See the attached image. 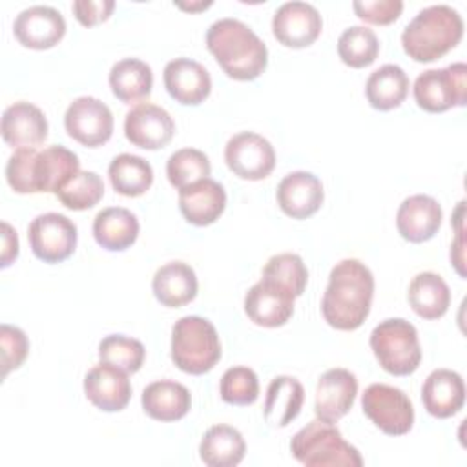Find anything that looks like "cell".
Here are the masks:
<instances>
[{
	"label": "cell",
	"instance_id": "cell-1",
	"mask_svg": "<svg viewBox=\"0 0 467 467\" xmlns=\"http://www.w3.org/2000/svg\"><path fill=\"white\" fill-rule=\"evenodd\" d=\"M374 275L359 259H343L330 270L321 299L325 321L337 330L359 328L370 314Z\"/></svg>",
	"mask_w": 467,
	"mask_h": 467
},
{
	"label": "cell",
	"instance_id": "cell-2",
	"mask_svg": "<svg viewBox=\"0 0 467 467\" xmlns=\"http://www.w3.org/2000/svg\"><path fill=\"white\" fill-rule=\"evenodd\" d=\"M206 47L234 80H254L268 64L266 44L237 18L215 20L206 31Z\"/></svg>",
	"mask_w": 467,
	"mask_h": 467
},
{
	"label": "cell",
	"instance_id": "cell-3",
	"mask_svg": "<svg viewBox=\"0 0 467 467\" xmlns=\"http://www.w3.org/2000/svg\"><path fill=\"white\" fill-rule=\"evenodd\" d=\"M463 36V20L445 4L421 9L403 27L401 46L414 62H434L454 49Z\"/></svg>",
	"mask_w": 467,
	"mask_h": 467
},
{
	"label": "cell",
	"instance_id": "cell-4",
	"mask_svg": "<svg viewBox=\"0 0 467 467\" xmlns=\"http://www.w3.org/2000/svg\"><path fill=\"white\" fill-rule=\"evenodd\" d=\"M292 456L306 467H361L359 451L345 441L334 423L312 420L290 441Z\"/></svg>",
	"mask_w": 467,
	"mask_h": 467
},
{
	"label": "cell",
	"instance_id": "cell-5",
	"mask_svg": "<svg viewBox=\"0 0 467 467\" xmlns=\"http://www.w3.org/2000/svg\"><path fill=\"white\" fill-rule=\"evenodd\" d=\"M221 359V341L212 321L184 316L171 328V361L186 374L210 372Z\"/></svg>",
	"mask_w": 467,
	"mask_h": 467
},
{
	"label": "cell",
	"instance_id": "cell-6",
	"mask_svg": "<svg viewBox=\"0 0 467 467\" xmlns=\"http://www.w3.org/2000/svg\"><path fill=\"white\" fill-rule=\"evenodd\" d=\"M370 348L379 367L392 376H409L421 361L418 330L401 317H390L376 325L370 332Z\"/></svg>",
	"mask_w": 467,
	"mask_h": 467
},
{
	"label": "cell",
	"instance_id": "cell-7",
	"mask_svg": "<svg viewBox=\"0 0 467 467\" xmlns=\"http://www.w3.org/2000/svg\"><path fill=\"white\" fill-rule=\"evenodd\" d=\"M414 100L429 113H443L467 102V66L454 62L443 69H427L414 80Z\"/></svg>",
	"mask_w": 467,
	"mask_h": 467
},
{
	"label": "cell",
	"instance_id": "cell-8",
	"mask_svg": "<svg viewBox=\"0 0 467 467\" xmlns=\"http://www.w3.org/2000/svg\"><path fill=\"white\" fill-rule=\"evenodd\" d=\"M361 407L365 416L389 436H403L412 429V401L398 387L387 383L368 385L361 396Z\"/></svg>",
	"mask_w": 467,
	"mask_h": 467
},
{
	"label": "cell",
	"instance_id": "cell-9",
	"mask_svg": "<svg viewBox=\"0 0 467 467\" xmlns=\"http://www.w3.org/2000/svg\"><path fill=\"white\" fill-rule=\"evenodd\" d=\"M27 241L31 252L40 261L62 263L75 252L77 226L62 213H40L29 223Z\"/></svg>",
	"mask_w": 467,
	"mask_h": 467
},
{
	"label": "cell",
	"instance_id": "cell-10",
	"mask_svg": "<svg viewBox=\"0 0 467 467\" xmlns=\"http://www.w3.org/2000/svg\"><path fill=\"white\" fill-rule=\"evenodd\" d=\"M64 126L73 140L88 148H97L111 139L113 115L102 100L84 95L67 106Z\"/></svg>",
	"mask_w": 467,
	"mask_h": 467
},
{
	"label": "cell",
	"instance_id": "cell-11",
	"mask_svg": "<svg viewBox=\"0 0 467 467\" xmlns=\"http://www.w3.org/2000/svg\"><path fill=\"white\" fill-rule=\"evenodd\" d=\"M224 161L234 175L244 181H261L275 166L274 146L257 133L241 131L224 146Z\"/></svg>",
	"mask_w": 467,
	"mask_h": 467
},
{
	"label": "cell",
	"instance_id": "cell-12",
	"mask_svg": "<svg viewBox=\"0 0 467 467\" xmlns=\"http://www.w3.org/2000/svg\"><path fill=\"white\" fill-rule=\"evenodd\" d=\"M323 29L319 11L308 2H285L272 18V31L279 44L286 47H306L317 40Z\"/></svg>",
	"mask_w": 467,
	"mask_h": 467
},
{
	"label": "cell",
	"instance_id": "cell-13",
	"mask_svg": "<svg viewBox=\"0 0 467 467\" xmlns=\"http://www.w3.org/2000/svg\"><path fill=\"white\" fill-rule=\"evenodd\" d=\"M175 133V122L170 113L151 102L135 104L124 119L126 139L142 150L164 148Z\"/></svg>",
	"mask_w": 467,
	"mask_h": 467
},
{
	"label": "cell",
	"instance_id": "cell-14",
	"mask_svg": "<svg viewBox=\"0 0 467 467\" xmlns=\"http://www.w3.org/2000/svg\"><path fill=\"white\" fill-rule=\"evenodd\" d=\"M296 296L272 279L261 277L244 296V312L259 327H283L294 314Z\"/></svg>",
	"mask_w": 467,
	"mask_h": 467
},
{
	"label": "cell",
	"instance_id": "cell-15",
	"mask_svg": "<svg viewBox=\"0 0 467 467\" xmlns=\"http://www.w3.org/2000/svg\"><path fill=\"white\" fill-rule=\"evenodd\" d=\"M16 40L31 49H49L66 35L62 13L51 5H31L22 9L13 24Z\"/></svg>",
	"mask_w": 467,
	"mask_h": 467
},
{
	"label": "cell",
	"instance_id": "cell-16",
	"mask_svg": "<svg viewBox=\"0 0 467 467\" xmlns=\"http://www.w3.org/2000/svg\"><path fill=\"white\" fill-rule=\"evenodd\" d=\"M358 394V379L347 368H330L323 372L316 387L314 410L317 420L337 423L354 405Z\"/></svg>",
	"mask_w": 467,
	"mask_h": 467
},
{
	"label": "cell",
	"instance_id": "cell-17",
	"mask_svg": "<svg viewBox=\"0 0 467 467\" xmlns=\"http://www.w3.org/2000/svg\"><path fill=\"white\" fill-rule=\"evenodd\" d=\"M84 394L97 409L104 412H119L131 398L128 372L100 361L84 376Z\"/></svg>",
	"mask_w": 467,
	"mask_h": 467
},
{
	"label": "cell",
	"instance_id": "cell-18",
	"mask_svg": "<svg viewBox=\"0 0 467 467\" xmlns=\"http://www.w3.org/2000/svg\"><path fill=\"white\" fill-rule=\"evenodd\" d=\"M164 88L175 102L182 106H199L212 91V78L202 64L181 57L166 64Z\"/></svg>",
	"mask_w": 467,
	"mask_h": 467
},
{
	"label": "cell",
	"instance_id": "cell-19",
	"mask_svg": "<svg viewBox=\"0 0 467 467\" xmlns=\"http://www.w3.org/2000/svg\"><path fill=\"white\" fill-rule=\"evenodd\" d=\"M275 197L283 213L292 219H306L321 208L325 192L314 173L299 170L281 179Z\"/></svg>",
	"mask_w": 467,
	"mask_h": 467
},
{
	"label": "cell",
	"instance_id": "cell-20",
	"mask_svg": "<svg viewBox=\"0 0 467 467\" xmlns=\"http://www.w3.org/2000/svg\"><path fill=\"white\" fill-rule=\"evenodd\" d=\"M441 217V206L434 197L416 193L400 204L396 213V228L405 241L425 243L438 234Z\"/></svg>",
	"mask_w": 467,
	"mask_h": 467
},
{
	"label": "cell",
	"instance_id": "cell-21",
	"mask_svg": "<svg viewBox=\"0 0 467 467\" xmlns=\"http://www.w3.org/2000/svg\"><path fill=\"white\" fill-rule=\"evenodd\" d=\"M2 137L13 148H36L47 139V120L40 108L20 100L4 109Z\"/></svg>",
	"mask_w": 467,
	"mask_h": 467
},
{
	"label": "cell",
	"instance_id": "cell-22",
	"mask_svg": "<svg viewBox=\"0 0 467 467\" xmlns=\"http://www.w3.org/2000/svg\"><path fill=\"white\" fill-rule=\"evenodd\" d=\"M226 208V192L221 182L206 177L179 190V210L195 226L215 223Z\"/></svg>",
	"mask_w": 467,
	"mask_h": 467
},
{
	"label": "cell",
	"instance_id": "cell-23",
	"mask_svg": "<svg viewBox=\"0 0 467 467\" xmlns=\"http://www.w3.org/2000/svg\"><path fill=\"white\" fill-rule=\"evenodd\" d=\"M421 401L425 410L440 420L451 418L465 403V383L462 376L449 368L432 370L423 387H421Z\"/></svg>",
	"mask_w": 467,
	"mask_h": 467
},
{
	"label": "cell",
	"instance_id": "cell-24",
	"mask_svg": "<svg viewBox=\"0 0 467 467\" xmlns=\"http://www.w3.org/2000/svg\"><path fill=\"white\" fill-rule=\"evenodd\" d=\"M155 299L168 306L179 308L188 305L197 296V275L193 268L184 261H170L157 268L151 281Z\"/></svg>",
	"mask_w": 467,
	"mask_h": 467
},
{
	"label": "cell",
	"instance_id": "cell-25",
	"mask_svg": "<svg viewBox=\"0 0 467 467\" xmlns=\"http://www.w3.org/2000/svg\"><path fill=\"white\" fill-rule=\"evenodd\" d=\"M78 171L80 161L77 153L60 144L44 148L36 153L33 170L36 193H57Z\"/></svg>",
	"mask_w": 467,
	"mask_h": 467
},
{
	"label": "cell",
	"instance_id": "cell-26",
	"mask_svg": "<svg viewBox=\"0 0 467 467\" xmlns=\"http://www.w3.org/2000/svg\"><path fill=\"white\" fill-rule=\"evenodd\" d=\"M140 403L150 418L157 421H177L188 414L192 396L182 383L159 379L142 390Z\"/></svg>",
	"mask_w": 467,
	"mask_h": 467
},
{
	"label": "cell",
	"instance_id": "cell-27",
	"mask_svg": "<svg viewBox=\"0 0 467 467\" xmlns=\"http://www.w3.org/2000/svg\"><path fill=\"white\" fill-rule=\"evenodd\" d=\"M139 219L128 208L109 206L93 219V237L99 246L109 252L130 248L139 237Z\"/></svg>",
	"mask_w": 467,
	"mask_h": 467
},
{
	"label": "cell",
	"instance_id": "cell-28",
	"mask_svg": "<svg viewBox=\"0 0 467 467\" xmlns=\"http://www.w3.org/2000/svg\"><path fill=\"white\" fill-rule=\"evenodd\" d=\"M305 401L303 385L292 376H277L266 389L263 416L270 427H286L297 418Z\"/></svg>",
	"mask_w": 467,
	"mask_h": 467
},
{
	"label": "cell",
	"instance_id": "cell-29",
	"mask_svg": "<svg viewBox=\"0 0 467 467\" xmlns=\"http://www.w3.org/2000/svg\"><path fill=\"white\" fill-rule=\"evenodd\" d=\"M109 88L120 102L140 104L153 88L151 67L139 58H122L109 69Z\"/></svg>",
	"mask_w": 467,
	"mask_h": 467
},
{
	"label": "cell",
	"instance_id": "cell-30",
	"mask_svg": "<svg viewBox=\"0 0 467 467\" xmlns=\"http://www.w3.org/2000/svg\"><path fill=\"white\" fill-rule=\"evenodd\" d=\"M407 299L420 317L438 319L449 310L451 290L441 275L434 272H420L409 285Z\"/></svg>",
	"mask_w": 467,
	"mask_h": 467
},
{
	"label": "cell",
	"instance_id": "cell-31",
	"mask_svg": "<svg viewBox=\"0 0 467 467\" xmlns=\"http://www.w3.org/2000/svg\"><path fill=\"white\" fill-rule=\"evenodd\" d=\"M246 443L243 434L230 425L210 427L199 445L201 460L210 467H234L244 458Z\"/></svg>",
	"mask_w": 467,
	"mask_h": 467
},
{
	"label": "cell",
	"instance_id": "cell-32",
	"mask_svg": "<svg viewBox=\"0 0 467 467\" xmlns=\"http://www.w3.org/2000/svg\"><path fill=\"white\" fill-rule=\"evenodd\" d=\"M409 93V77L396 64H385L370 73L365 84V95L374 109L389 111L398 108Z\"/></svg>",
	"mask_w": 467,
	"mask_h": 467
},
{
	"label": "cell",
	"instance_id": "cell-33",
	"mask_svg": "<svg viewBox=\"0 0 467 467\" xmlns=\"http://www.w3.org/2000/svg\"><path fill=\"white\" fill-rule=\"evenodd\" d=\"M111 186L117 193L124 197H139L146 193L153 182L151 164L131 153L117 155L108 168Z\"/></svg>",
	"mask_w": 467,
	"mask_h": 467
},
{
	"label": "cell",
	"instance_id": "cell-34",
	"mask_svg": "<svg viewBox=\"0 0 467 467\" xmlns=\"http://www.w3.org/2000/svg\"><path fill=\"white\" fill-rule=\"evenodd\" d=\"M379 53L376 33L365 26H350L337 38V55L350 67L370 66Z\"/></svg>",
	"mask_w": 467,
	"mask_h": 467
},
{
	"label": "cell",
	"instance_id": "cell-35",
	"mask_svg": "<svg viewBox=\"0 0 467 467\" xmlns=\"http://www.w3.org/2000/svg\"><path fill=\"white\" fill-rule=\"evenodd\" d=\"M212 171L208 157L195 148H181L170 155L166 162V175L173 188L182 190L201 179H206Z\"/></svg>",
	"mask_w": 467,
	"mask_h": 467
},
{
	"label": "cell",
	"instance_id": "cell-36",
	"mask_svg": "<svg viewBox=\"0 0 467 467\" xmlns=\"http://www.w3.org/2000/svg\"><path fill=\"white\" fill-rule=\"evenodd\" d=\"M146 358L144 345L124 334H109L99 343V359L122 368L128 374L137 372Z\"/></svg>",
	"mask_w": 467,
	"mask_h": 467
},
{
	"label": "cell",
	"instance_id": "cell-37",
	"mask_svg": "<svg viewBox=\"0 0 467 467\" xmlns=\"http://www.w3.org/2000/svg\"><path fill=\"white\" fill-rule=\"evenodd\" d=\"M55 195L69 210H89L102 199L104 182L95 171H78Z\"/></svg>",
	"mask_w": 467,
	"mask_h": 467
},
{
	"label": "cell",
	"instance_id": "cell-38",
	"mask_svg": "<svg viewBox=\"0 0 467 467\" xmlns=\"http://www.w3.org/2000/svg\"><path fill=\"white\" fill-rule=\"evenodd\" d=\"M263 277L279 283L297 297L305 292V286L308 281V270L297 254L285 252V254L272 255L266 261L263 268Z\"/></svg>",
	"mask_w": 467,
	"mask_h": 467
},
{
	"label": "cell",
	"instance_id": "cell-39",
	"mask_svg": "<svg viewBox=\"0 0 467 467\" xmlns=\"http://www.w3.org/2000/svg\"><path fill=\"white\" fill-rule=\"evenodd\" d=\"M223 401L230 405H252L259 396V379L250 367H230L219 383Z\"/></svg>",
	"mask_w": 467,
	"mask_h": 467
},
{
	"label": "cell",
	"instance_id": "cell-40",
	"mask_svg": "<svg viewBox=\"0 0 467 467\" xmlns=\"http://www.w3.org/2000/svg\"><path fill=\"white\" fill-rule=\"evenodd\" d=\"M36 153H38L36 148H18L9 157L5 164V179L13 192L36 193L35 175H33Z\"/></svg>",
	"mask_w": 467,
	"mask_h": 467
},
{
	"label": "cell",
	"instance_id": "cell-41",
	"mask_svg": "<svg viewBox=\"0 0 467 467\" xmlns=\"http://www.w3.org/2000/svg\"><path fill=\"white\" fill-rule=\"evenodd\" d=\"M2 345V378H7L11 370H16L27 358L29 341L22 328L4 323L0 327Z\"/></svg>",
	"mask_w": 467,
	"mask_h": 467
},
{
	"label": "cell",
	"instance_id": "cell-42",
	"mask_svg": "<svg viewBox=\"0 0 467 467\" xmlns=\"http://www.w3.org/2000/svg\"><path fill=\"white\" fill-rule=\"evenodd\" d=\"M352 7L361 20L368 24L387 26L398 20V16L403 11V2L401 0H354Z\"/></svg>",
	"mask_w": 467,
	"mask_h": 467
},
{
	"label": "cell",
	"instance_id": "cell-43",
	"mask_svg": "<svg viewBox=\"0 0 467 467\" xmlns=\"http://www.w3.org/2000/svg\"><path fill=\"white\" fill-rule=\"evenodd\" d=\"M115 9L113 0H77L73 2V15L75 18L86 26H97L109 18L111 11Z\"/></svg>",
	"mask_w": 467,
	"mask_h": 467
},
{
	"label": "cell",
	"instance_id": "cell-44",
	"mask_svg": "<svg viewBox=\"0 0 467 467\" xmlns=\"http://www.w3.org/2000/svg\"><path fill=\"white\" fill-rule=\"evenodd\" d=\"M18 257V235L9 223H2V255L0 266L7 268Z\"/></svg>",
	"mask_w": 467,
	"mask_h": 467
},
{
	"label": "cell",
	"instance_id": "cell-45",
	"mask_svg": "<svg viewBox=\"0 0 467 467\" xmlns=\"http://www.w3.org/2000/svg\"><path fill=\"white\" fill-rule=\"evenodd\" d=\"M451 263L454 265L456 272L465 277L463 270V228L456 230V241L451 244Z\"/></svg>",
	"mask_w": 467,
	"mask_h": 467
},
{
	"label": "cell",
	"instance_id": "cell-46",
	"mask_svg": "<svg viewBox=\"0 0 467 467\" xmlns=\"http://www.w3.org/2000/svg\"><path fill=\"white\" fill-rule=\"evenodd\" d=\"M177 7H181V9H186V11H199V9H206V7H210L212 5V2L208 0V2H190V4H184V2H177L175 4Z\"/></svg>",
	"mask_w": 467,
	"mask_h": 467
}]
</instances>
